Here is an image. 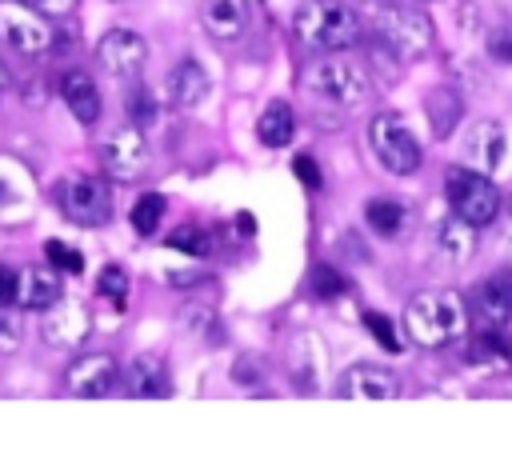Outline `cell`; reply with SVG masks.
I'll return each instance as SVG.
<instances>
[{"label": "cell", "instance_id": "cell-1", "mask_svg": "<svg viewBox=\"0 0 512 464\" xmlns=\"http://www.w3.org/2000/svg\"><path fill=\"white\" fill-rule=\"evenodd\" d=\"M292 32L312 52H344L360 40V20L344 0H304L292 12Z\"/></svg>", "mask_w": 512, "mask_h": 464}, {"label": "cell", "instance_id": "cell-2", "mask_svg": "<svg viewBox=\"0 0 512 464\" xmlns=\"http://www.w3.org/2000/svg\"><path fill=\"white\" fill-rule=\"evenodd\" d=\"M468 324V308L456 292H416L404 304V328L420 348L452 344Z\"/></svg>", "mask_w": 512, "mask_h": 464}, {"label": "cell", "instance_id": "cell-3", "mask_svg": "<svg viewBox=\"0 0 512 464\" xmlns=\"http://www.w3.org/2000/svg\"><path fill=\"white\" fill-rule=\"evenodd\" d=\"M300 88L312 100H320L328 108H340V112H352V108H360L372 96L368 72L360 64L344 60V56H328V60H316L312 68H304Z\"/></svg>", "mask_w": 512, "mask_h": 464}, {"label": "cell", "instance_id": "cell-4", "mask_svg": "<svg viewBox=\"0 0 512 464\" xmlns=\"http://www.w3.org/2000/svg\"><path fill=\"white\" fill-rule=\"evenodd\" d=\"M376 16V36H380V44L388 48V52H396L400 60H416V56H424L428 48H432V36H436V28H432V20H428V12L424 8H412V4H388V8H376L372 12Z\"/></svg>", "mask_w": 512, "mask_h": 464}, {"label": "cell", "instance_id": "cell-5", "mask_svg": "<svg viewBox=\"0 0 512 464\" xmlns=\"http://www.w3.org/2000/svg\"><path fill=\"white\" fill-rule=\"evenodd\" d=\"M368 148H372V156L380 160V168L392 172V176H412V172L420 168V160H424V152H420L412 128H408L396 112L372 116V124H368Z\"/></svg>", "mask_w": 512, "mask_h": 464}, {"label": "cell", "instance_id": "cell-6", "mask_svg": "<svg viewBox=\"0 0 512 464\" xmlns=\"http://www.w3.org/2000/svg\"><path fill=\"white\" fill-rule=\"evenodd\" d=\"M444 196H448L452 212L476 228H488L500 212V192H496L492 176H484L476 168H452L444 176Z\"/></svg>", "mask_w": 512, "mask_h": 464}, {"label": "cell", "instance_id": "cell-7", "mask_svg": "<svg viewBox=\"0 0 512 464\" xmlns=\"http://www.w3.org/2000/svg\"><path fill=\"white\" fill-rule=\"evenodd\" d=\"M60 212L80 228H104L112 220V192L96 176H72L56 188Z\"/></svg>", "mask_w": 512, "mask_h": 464}, {"label": "cell", "instance_id": "cell-8", "mask_svg": "<svg viewBox=\"0 0 512 464\" xmlns=\"http://www.w3.org/2000/svg\"><path fill=\"white\" fill-rule=\"evenodd\" d=\"M100 168H104V176L116 180V184L140 180L144 168H148V140H144V132H140L136 124L108 132V136L100 140Z\"/></svg>", "mask_w": 512, "mask_h": 464}, {"label": "cell", "instance_id": "cell-9", "mask_svg": "<svg viewBox=\"0 0 512 464\" xmlns=\"http://www.w3.org/2000/svg\"><path fill=\"white\" fill-rule=\"evenodd\" d=\"M0 36L8 48L24 52V56H40L52 48L48 20L32 4H16V0H0Z\"/></svg>", "mask_w": 512, "mask_h": 464}, {"label": "cell", "instance_id": "cell-10", "mask_svg": "<svg viewBox=\"0 0 512 464\" xmlns=\"http://www.w3.org/2000/svg\"><path fill=\"white\" fill-rule=\"evenodd\" d=\"M468 312H472L476 332H504V324L512 320V268H500V272L484 276L472 288Z\"/></svg>", "mask_w": 512, "mask_h": 464}, {"label": "cell", "instance_id": "cell-11", "mask_svg": "<svg viewBox=\"0 0 512 464\" xmlns=\"http://www.w3.org/2000/svg\"><path fill=\"white\" fill-rule=\"evenodd\" d=\"M144 60H148V44H144V36L132 32V28H108V32L100 36V44H96V64H100L108 76H116V80L136 76V72L144 68Z\"/></svg>", "mask_w": 512, "mask_h": 464}, {"label": "cell", "instance_id": "cell-12", "mask_svg": "<svg viewBox=\"0 0 512 464\" xmlns=\"http://www.w3.org/2000/svg\"><path fill=\"white\" fill-rule=\"evenodd\" d=\"M116 384H120V364H116V356H108V352L76 356V360L64 368V388H68L72 396H84V400L108 396Z\"/></svg>", "mask_w": 512, "mask_h": 464}, {"label": "cell", "instance_id": "cell-13", "mask_svg": "<svg viewBox=\"0 0 512 464\" xmlns=\"http://www.w3.org/2000/svg\"><path fill=\"white\" fill-rule=\"evenodd\" d=\"M336 396L352 400H396L400 396V376L388 372L384 364H352L336 380Z\"/></svg>", "mask_w": 512, "mask_h": 464}, {"label": "cell", "instance_id": "cell-14", "mask_svg": "<svg viewBox=\"0 0 512 464\" xmlns=\"http://www.w3.org/2000/svg\"><path fill=\"white\" fill-rule=\"evenodd\" d=\"M88 328H92L88 308H84V304H72V300H64V296H60V300L48 308V316H44V340H48L52 348H64V352L80 348V340L88 336Z\"/></svg>", "mask_w": 512, "mask_h": 464}, {"label": "cell", "instance_id": "cell-15", "mask_svg": "<svg viewBox=\"0 0 512 464\" xmlns=\"http://www.w3.org/2000/svg\"><path fill=\"white\" fill-rule=\"evenodd\" d=\"M208 92H212V80H208V72H204L200 60H180L168 72V80H164V100L172 108H180V112L200 108L208 100Z\"/></svg>", "mask_w": 512, "mask_h": 464}, {"label": "cell", "instance_id": "cell-16", "mask_svg": "<svg viewBox=\"0 0 512 464\" xmlns=\"http://www.w3.org/2000/svg\"><path fill=\"white\" fill-rule=\"evenodd\" d=\"M504 148H508L504 128L496 120H480L464 136V164L476 168V172H484V176H492L500 168V160H504Z\"/></svg>", "mask_w": 512, "mask_h": 464}, {"label": "cell", "instance_id": "cell-17", "mask_svg": "<svg viewBox=\"0 0 512 464\" xmlns=\"http://www.w3.org/2000/svg\"><path fill=\"white\" fill-rule=\"evenodd\" d=\"M60 296H64V288H60V276H56L52 264H32V268L20 272V296H16L20 308H28V312H48Z\"/></svg>", "mask_w": 512, "mask_h": 464}, {"label": "cell", "instance_id": "cell-18", "mask_svg": "<svg viewBox=\"0 0 512 464\" xmlns=\"http://www.w3.org/2000/svg\"><path fill=\"white\" fill-rule=\"evenodd\" d=\"M60 96H64L68 112H72L80 124H96V120H100V88H96V80H92L88 72L68 68V72L60 76Z\"/></svg>", "mask_w": 512, "mask_h": 464}, {"label": "cell", "instance_id": "cell-19", "mask_svg": "<svg viewBox=\"0 0 512 464\" xmlns=\"http://www.w3.org/2000/svg\"><path fill=\"white\" fill-rule=\"evenodd\" d=\"M204 28L216 40H240L248 28V4L244 0H204Z\"/></svg>", "mask_w": 512, "mask_h": 464}, {"label": "cell", "instance_id": "cell-20", "mask_svg": "<svg viewBox=\"0 0 512 464\" xmlns=\"http://www.w3.org/2000/svg\"><path fill=\"white\" fill-rule=\"evenodd\" d=\"M436 248H440V256H448L452 264H464V260H472V252H476V224H468L464 216H444L440 220V228H436Z\"/></svg>", "mask_w": 512, "mask_h": 464}, {"label": "cell", "instance_id": "cell-21", "mask_svg": "<svg viewBox=\"0 0 512 464\" xmlns=\"http://www.w3.org/2000/svg\"><path fill=\"white\" fill-rule=\"evenodd\" d=\"M124 384H128V396H168L172 392L168 368L156 356H136L124 372Z\"/></svg>", "mask_w": 512, "mask_h": 464}, {"label": "cell", "instance_id": "cell-22", "mask_svg": "<svg viewBox=\"0 0 512 464\" xmlns=\"http://www.w3.org/2000/svg\"><path fill=\"white\" fill-rule=\"evenodd\" d=\"M292 132H296V112L288 108V100H272L256 120V136L264 148H284Z\"/></svg>", "mask_w": 512, "mask_h": 464}, {"label": "cell", "instance_id": "cell-23", "mask_svg": "<svg viewBox=\"0 0 512 464\" xmlns=\"http://www.w3.org/2000/svg\"><path fill=\"white\" fill-rule=\"evenodd\" d=\"M424 112H428L432 132H436V136H448V132L460 124L464 104H460V96H456L452 88H432V92H428V100H424Z\"/></svg>", "mask_w": 512, "mask_h": 464}, {"label": "cell", "instance_id": "cell-24", "mask_svg": "<svg viewBox=\"0 0 512 464\" xmlns=\"http://www.w3.org/2000/svg\"><path fill=\"white\" fill-rule=\"evenodd\" d=\"M364 220H368V228L380 232V236H400V228H404V208H400L396 200L376 196V200L364 204Z\"/></svg>", "mask_w": 512, "mask_h": 464}, {"label": "cell", "instance_id": "cell-25", "mask_svg": "<svg viewBox=\"0 0 512 464\" xmlns=\"http://www.w3.org/2000/svg\"><path fill=\"white\" fill-rule=\"evenodd\" d=\"M468 356L476 364H508L512 360V340L504 332H476L468 344Z\"/></svg>", "mask_w": 512, "mask_h": 464}, {"label": "cell", "instance_id": "cell-26", "mask_svg": "<svg viewBox=\"0 0 512 464\" xmlns=\"http://www.w3.org/2000/svg\"><path fill=\"white\" fill-rule=\"evenodd\" d=\"M160 220H164V196H160V192H144V196L132 204V228H136L140 236H152V232L160 228Z\"/></svg>", "mask_w": 512, "mask_h": 464}, {"label": "cell", "instance_id": "cell-27", "mask_svg": "<svg viewBox=\"0 0 512 464\" xmlns=\"http://www.w3.org/2000/svg\"><path fill=\"white\" fill-rule=\"evenodd\" d=\"M164 244H168V248H176V252H188V256H208V252H212V236H208L204 228H196V224L176 228Z\"/></svg>", "mask_w": 512, "mask_h": 464}, {"label": "cell", "instance_id": "cell-28", "mask_svg": "<svg viewBox=\"0 0 512 464\" xmlns=\"http://www.w3.org/2000/svg\"><path fill=\"white\" fill-rule=\"evenodd\" d=\"M96 292L104 300H112V304H124V296H128V272L120 264H104L100 276H96Z\"/></svg>", "mask_w": 512, "mask_h": 464}, {"label": "cell", "instance_id": "cell-29", "mask_svg": "<svg viewBox=\"0 0 512 464\" xmlns=\"http://www.w3.org/2000/svg\"><path fill=\"white\" fill-rule=\"evenodd\" d=\"M24 212H28V196H24V188H16V180L0 176V224L20 220Z\"/></svg>", "mask_w": 512, "mask_h": 464}, {"label": "cell", "instance_id": "cell-30", "mask_svg": "<svg viewBox=\"0 0 512 464\" xmlns=\"http://www.w3.org/2000/svg\"><path fill=\"white\" fill-rule=\"evenodd\" d=\"M44 256H48V264L60 268V272H72V276L84 272V256H80L72 244H64V240H48V244H44Z\"/></svg>", "mask_w": 512, "mask_h": 464}, {"label": "cell", "instance_id": "cell-31", "mask_svg": "<svg viewBox=\"0 0 512 464\" xmlns=\"http://www.w3.org/2000/svg\"><path fill=\"white\" fill-rule=\"evenodd\" d=\"M348 284H344V276L332 268V264H316L312 268V292L316 296H324V300H332V296H340Z\"/></svg>", "mask_w": 512, "mask_h": 464}, {"label": "cell", "instance_id": "cell-32", "mask_svg": "<svg viewBox=\"0 0 512 464\" xmlns=\"http://www.w3.org/2000/svg\"><path fill=\"white\" fill-rule=\"evenodd\" d=\"M364 328L376 336V344H384L388 352H400V336H396V328H392V320L384 316V312H364Z\"/></svg>", "mask_w": 512, "mask_h": 464}, {"label": "cell", "instance_id": "cell-33", "mask_svg": "<svg viewBox=\"0 0 512 464\" xmlns=\"http://www.w3.org/2000/svg\"><path fill=\"white\" fill-rule=\"evenodd\" d=\"M128 116H132V124L136 128H144V124H152L156 120V100H152V92L148 88H136L132 96H128Z\"/></svg>", "mask_w": 512, "mask_h": 464}, {"label": "cell", "instance_id": "cell-34", "mask_svg": "<svg viewBox=\"0 0 512 464\" xmlns=\"http://www.w3.org/2000/svg\"><path fill=\"white\" fill-rule=\"evenodd\" d=\"M16 296H20V272L12 264H0V308L16 304Z\"/></svg>", "mask_w": 512, "mask_h": 464}, {"label": "cell", "instance_id": "cell-35", "mask_svg": "<svg viewBox=\"0 0 512 464\" xmlns=\"http://www.w3.org/2000/svg\"><path fill=\"white\" fill-rule=\"evenodd\" d=\"M488 52H492V60H500V64H512V28H500V32H492V36H488Z\"/></svg>", "mask_w": 512, "mask_h": 464}, {"label": "cell", "instance_id": "cell-36", "mask_svg": "<svg viewBox=\"0 0 512 464\" xmlns=\"http://www.w3.org/2000/svg\"><path fill=\"white\" fill-rule=\"evenodd\" d=\"M16 348H20V324L0 312V356H8V352H16Z\"/></svg>", "mask_w": 512, "mask_h": 464}, {"label": "cell", "instance_id": "cell-37", "mask_svg": "<svg viewBox=\"0 0 512 464\" xmlns=\"http://www.w3.org/2000/svg\"><path fill=\"white\" fill-rule=\"evenodd\" d=\"M24 4H32L40 16H48V20H60V16H68L80 0H24Z\"/></svg>", "mask_w": 512, "mask_h": 464}, {"label": "cell", "instance_id": "cell-38", "mask_svg": "<svg viewBox=\"0 0 512 464\" xmlns=\"http://www.w3.org/2000/svg\"><path fill=\"white\" fill-rule=\"evenodd\" d=\"M292 168H296V176H300L308 188H320V168H316V160H312V156H296V160H292Z\"/></svg>", "mask_w": 512, "mask_h": 464}, {"label": "cell", "instance_id": "cell-39", "mask_svg": "<svg viewBox=\"0 0 512 464\" xmlns=\"http://www.w3.org/2000/svg\"><path fill=\"white\" fill-rule=\"evenodd\" d=\"M356 4H364L368 12H376V8H388V4H396V0H356Z\"/></svg>", "mask_w": 512, "mask_h": 464}, {"label": "cell", "instance_id": "cell-40", "mask_svg": "<svg viewBox=\"0 0 512 464\" xmlns=\"http://www.w3.org/2000/svg\"><path fill=\"white\" fill-rule=\"evenodd\" d=\"M4 84H8V72H4V64H0V88H4Z\"/></svg>", "mask_w": 512, "mask_h": 464}, {"label": "cell", "instance_id": "cell-41", "mask_svg": "<svg viewBox=\"0 0 512 464\" xmlns=\"http://www.w3.org/2000/svg\"><path fill=\"white\" fill-rule=\"evenodd\" d=\"M508 208H512V200H508Z\"/></svg>", "mask_w": 512, "mask_h": 464}]
</instances>
